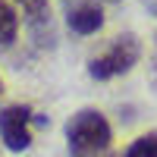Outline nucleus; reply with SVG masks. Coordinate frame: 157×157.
<instances>
[{"label":"nucleus","instance_id":"obj_2","mask_svg":"<svg viewBox=\"0 0 157 157\" xmlns=\"http://www.w3.org/2000/svg\"><path fill=\"white\" fill-rule=\"evenodd\" d=\"M138 57H141L138 38L135 35H120V38H113V44L104 50L101 57H94L88 63V75L98 78V82H107V78H113V75L129 72L138 63Z\"/></svg>","mask_w":157,"mask_h":157},{"label":"nucleus","instance_id":"obj_8","mask_svg":"<svg viewBox=\"0 0 157 157\" xmlns=\"http://www.w3.org/2000/svg\"><path fill=\"white\" fill-rule=\"evenodd\" d=\"M148 6H151V10H154V13H157V0H148Z\"/></svg>","mask_w":157,"mask_h":157},{"label":"nucleus","instance_id":"obj_9","mask_svg":"<svg viewBox=\"0 0 157 157\" xmlns=\"http://www.w3.org/2000/svg\"><path fill=\"white\" fill-rule=\"evenodd\" d=\"M0 94H3V78H0Z\"/></svg>","mask_w":157,"mask_h":157},{"label":"nucleus","instance_id":"obj_3","mask_svg":"<svg viewBox=\"0 0 157 157\" xmlns=\"http://www.w3.org/2000/svg\"><path fill=\"white\" fill-rule=\"evenodd\" d=\"M32 123L35 110L25 104H10L0 110V141L10 151H25L32 148Z\"/></svg>","mask_w":157,"mask_h":157},{"label":"nucleus","instance_id":"obj_10","mask_svg":"<svg viewBox=\"0 0 157 157\" xmlns=\"http://www.w3.org/2000/svg\"><path fill=\"white\" fill-rule=\"evenodd\" d=\"M110 3H116V0H110Z\"/></svg>","mask_w":157,"mask_h":157},{"label":"nucleus","instance_id":"obj_6","mask_svg":"<svg viewBox=\"0 0 157 157\" xmlns=\"http://www.w3.org/2000/svg\"><path fill=\"white\" fill-rule=\"evenodd\" d=\"M19 35V16L6 0H0V50H6Z\"/></svg>","mask_w":157,"mask_h":157},{"label":"nucleus","instance_id":"obj_1","mask_svg":"<svg viewBox=\"0 0 157 157\" xmlns=\"http://www.w3.org/2000/svg\"><path fill=\"white\" fill-rule=\"evenodd\" d=\"M110 123L101 110H78L66 123V145L69 157H104L110 151Z\"/></svg>","mask_w":157,"mask_h":157},{"label":"nucleus","instance_id":"obj_5","mask_svg":"<svg viewBox=\"0 0 157 157\" xmlns=\"http://www.w3.org/2000/svg\"><path fill=\"white\" fill-rule=\"evenodd\" d=\"M101 25H104V13L94 3H82L78 10L69 13V29L75 35H94Z\"/></svg>","mask_w":157,"mask_h":157},{"label":"nucleus","instance_id":"obj_7","mask_svg":"<svg viewBox=\"0 0 157 157\" xmlns=\"http://www.w3.org/2000/svg\"><path fill=\"white\" fill-rule=\"evenodd\" d=\"M123 157H157V132H148V135H138L129 151Z\"/></svg>","mask_w":157,"mask_h":157},{"label":"nucleus","instance_id":"obj_4","mask_svg":"<svg viewBox=\"0 0 157 157\" xmlns=\"http://www.w3.org/2000/svg\"><path fill=\"white\" fill-rule=\"evenodd\" d=\"M22 6L25 25L38 44H54V16H50V3L47 0H16Z\"/></svg>","mask_w":157,"mask_h":157}]
</instances>
